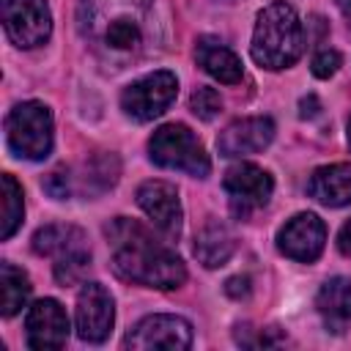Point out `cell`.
Returning <instances> with one entry per match:
<instances>
[{
    "label": "cell",
    "instance_id": "8",
    "mask_svg": "<svg viewBox=\"0 0 351 351\" xmlns=\"http://www.w3.org/2000/svg\"><path fill=\"white\" fill-rule=\"evenodd\" d=\"M222 186L228 192V200H230V208L236 217H250L255 208L266 206L271 192H274V181L271 176L252 165V162H239L233 165L225 178H222Z\"/></svg>",
    "mask_w": 351,
    "mask_h": 351
},
{
    "label": "cell",
    "instance_id": "18",
    "mask_svg": "<svg viewBox=\"0 0 351 351\" xmlns=\"http://www.w3.org/2000/svg\"><path fill=\"white\" fill-rule=\"evenodd\" d=\"M236 252V236L230 233L228 225H222L219 219H211L200 228V233L195 236V258L206 266V269H219L230 261V255Z\"/></svg>",
    "mask_w": 351,
    "mask_h": 351
},
{
    "label": "cell",
    "instance_id": "19",
    "mask_svg": "<svg viewBox=\"0 0 351 351\" xmlns=\"http://www.w3.org/2000/svg\"><path fill=\"white\" fill-rule=\"evenodd\" d=\"M90 250L88 239L80 228L74 225H47L41 230H36L33 236V252L36 255H47V258H66L71 252H82Z\"/></svg>",
    "mask_w": 351,
    "mask_h": 351
},
{
    "label": "cell",
    "instance_id": "22",
    "mask_svg": "<svg viewBox=\"0 0 351 351\" xmlns=\"http://www.w3.org/2000/svg\"><path fill=\"white\" fill-rule=\"evenodd\" d=\"M25 217L22 186L11 173H3V219H0V239H11Z\"/></svg>",
    "mask_w": 351,
    "mask_h": 351
},
{
    "label": "cell",
    "instance_id": "17",
    "mask_svg": "<svg viewBox=\"0 0 351 351\" xmlns=\"http://www.w3.org/2000/svg\"><path fill=\"white\" fill-rule=\"evenodd\" d=\"M195 58H197V63L203 66V71H206V74H211L217 82L236 85V82H241V77H244L239 55H236L233 49H228L222 41L211 38V36L197 38Z\"/></svg>",
    "mask_w": 351,
    "mask_h": 351
},
{
    "label": "cell",
    "instance_id": "10",
    "mask_svg": "<svg viewBox=\"0 0 351 351\" xmlns=\"http://www.w3.org/2000/svg\"><path fill=\"white\" fill-rule=\"evenodd\" d=\"M115 324V302L101 282H85L77 296V335L85 343H104Z\"/></svg>",
    "mask_w": 351,
    "mask_h": 351
},
{
    "label": "cell",
    "instance_id": "24",
    "mask_svg": "<svg viewBox=\"0 0 351 351\" xmlns=\"http://www.w3.org/2000/svg\"><path fill=\"white\" fill-rule=\"evenodd\" d=\"M189 110L200 118V121H211L219 115L222 110V99L214 88H197L192 96H189Z\"/></svg>",
    "mask_w": 351,
    "mask_h": 351
},
{
    "label": "cell",
    "instance_id": "14",
    "mask_svg": "<svg viewBox=\"0 0 351 351\" xmlns=\"http://www.w3.org/2000/svg\"><path fill=\"white\" fill-rule=\"evenodd\" d=\"M271 140H274V121L266 115H252V118H241L225 126V132H219L217 137V151L219 156L233 159V156L258 154Z\"/></svg>",
    "mask_w": 351,
    "mask_h": 351
},
{
    "label": "cell",
    "instance_id": "28",
    "mask_svg": "<svg viewBox=\"0 0 351 351\" xmlns=\"http://www.w3.org/2000/svg\"><path fill=\"white\" fill-rule=\"evenodd\" d=\"M337 5H340V11H343V16L351 22V0H337Z\"/></svg>",
    "mask_w": 351,
    "mask_h": 351
},
{
    "label": "cell",
    "instance_id": "4",
    "mask_svg": "<svg viewBox=\"0 0 351 351\" xmlns=\"http://www.w3.org/2000/svg\"><path fill=\"white\" fill-rule=\"evenodd\" d=\"M148 156L159 167L181 170V173H189L195 178H206L211 170V162H208L203 143L184 123L159 126L148 140Z\"/></svg>",
    "mask_w": 351,
    "mask_h": 351
},
{
    "label": "cell",
    "instance_id": "5",
    "mask_svg": "<svg viewBox=\"0 0 351 351\" xmlns=\"http://www.w3.org/2000/svg\"><path fill=\"white\" fill-rule=\"evenodd\" d=\"M8 148L30 162L49 156L52 151V112L41 101H22L5 118Z\"/></svg>",
    "mask_w": 351,
    "mask_h": 351
},
{
    "label": "cell",
    "instance_id": "21",
    "mask_svg": "<svg viewBox=\"0 0 351 351\" xmlns=\"http://www.w3.org/2000/svg\"><path fill=\"white\" fill-rule=\"evenodd\" d=\"M30 277L14 263H0V313L16 315L30 296Z\"/></svg>",
    "mask_w": 351,
    "mask_h": 351
},
{
    "label": "cell",
    "instance_id": "7",
    "mask_svg": "<svg viewBox=\"0 0 351 351\" xmlns=\"http://www.w3.org/2000/svg\"><path fill=\"white\" fill-rule=\"evenodd\" d=\"M3 27L5 36L22 49L44 44L52 30L47 0H3Z\"/></svg>",
    "mask_w": 351,
    "mask_h": 351
},
{
    "label": "cell",
    "instance_id": "16",
    "mask_svg": "<svg viewBox=\"0 0 351 351\" xmlns=\"http://www.w3.org/2000/svg\"><path fill=\"white\" fill-rule=\"evenodd\" d=\"M315 307L332 332L348 329L351 326V277L326 280L315 296Z\"/></svg>",
    "mask_w": 351,
    "mask_h": 351
},
{
    "label": "cell",
    "instance_id": "1",
    "mask_svg": "<svg viewBox=\"0 0 351 351\" xmlns=\"http://www.w3.org/2000/svg\"><path fill=\"white\" fill-rule=\"evenodd\" d=\"M112 250V271L145 288H178L186 280V266L176 250L159 241L143 222L129 217H115L104 228Z\"/></svg>",
    "mask_w": 351,
    "mask_h": 351
},
{
    "label": "cell",
    "instance_id": "20",
    "mask_svg": "<svg viewBox=\"0 0 351 351\" xmlns=\"http://www.w3.org/2000/svg\"><path fill=\"white\" fill-rule=\"evenodd\" d=\"M121 176V162L115 154H96L85 162L82 178H74V192L80 195H101Z\"/></svg>",
    "mask_w": 351,
    "mask_h": 351
},
{
    "label": "cell",
    "instance_id": "2",
    "mask_svg": "<svg viewBox=\"0 0 351 351\" xmlns=\"http://www.w3.org/2000/svg\"><path fill=\"white\" fill-rule=\"evenodd\" d=\"M154 0H82L80 30L112 66L137 58L145 47V22Z\"/></svg>",
    "mask_w": 351,
    "mask_h": 351
},
{
    "label": "cell",
    "instance_id": "29",
    "mask_svg": "<svg viewBox=\"0 0 351 351\" xmlns=\"http://www.w3.org/2000/svg\"><path fill=\"white\" fill-rule=\"evenodd\" d=\"M348 145H351V121H348Z\"/></svg>",
    "mask_w": 351,
    "mask_h": 351
},
{
    "label": "cell",
    "instance_id": "3",
    "mask_svg": "<svg viewBox=\"0 0 351 351\" xmlns=\"http://www.w3.org/2000/svg\"><path fill=\"white\" fill-rule=\"evenodd\" d=\"M302 49H304V30L293 5H288L285 0L269 3L255 19L252 47H250L252 60L269 71H280L293 66L302 58Z\"/></svg>",
    "mask_w": 351,
    "mask_h": 351
},
{
    "label": "cell",
    "instance_id": "27",
    "mask_svg": "<svg viewBox=\"0 0 351 351\" xmlns=\"http://www.w3.org/2000/svg\"><path fill=\"white\" fill-rule=\"evenodd\" d=\"M337 244H340V252L351 258V219H348V222L343 225V230H340V239H337Z\"/></svg>",
    "mask_w": 351,
    "mask_h": 351
},
{
    "label": "cell",
    "instance_id": "13",
    "mask_svg": "<svg viewBox=\"0 0 351 351\" xmlns=\"http://www.w3.org/2000/svg\"><path fill=\"white\" fill-rule=\"evenodd\" d=\"M137 206L148 214V219L167 236L176 239L181 233V200H178V189L167 181H143L137 186Z\"/></svg>",
    "mask_w": 351,
    "mask_h": 351
},
{
    "label": "cell",
    "instance_id": "25",
    "mask_svg": "<svg viewBox=\"0 0 351 351\" xmlns=\"http://www.w3.org/2000/svg\"><path fill=\"white\" fill-rule=\"evenodd\" d=\"M340 63H343V55L337 49H321V52L313 55V63L310 66H313V74L318 80H329L340 69Z\"/></svg>",
    "mask_w": 351,
    "mask_h": 351
},
{
    "label": "cell",
    "instance_id": "11",
    "mask_svg": "<svg viewBox=\"0 0 351 351\" xmlns=\"http://www.w3.org/2000/svg\"><path fill=\"white\" fill-rule=\"evenodd\" d=\"M324 244H326V225L321 222V217L310 211L296 214L277 233L280 252L299 263H313L324 252Z\"/></svg>",
    "mask_w": 351,
    "mask_h": 351
},
{
    "label": "cell",
    "instance_id": "12",
    "mask_svg": "<svg viewBox=\"0 0 351 351\" xmlns=\"http://www.w3.org/2000/svg\"><path fill=\"white\" fill-rule=\"evenodd\" d=\"M25 335L27 346L36 351L63 348L69 337V315L55 299H38L25 318Z\"/></svg>",
    "mask_w": 351,
    "mask_h": 351
},
{
    "label": "cell",
    "instance_id": "23",
    "mask_svg": "<svg viewBox=\"0 0 351 351\" xmlns=\"http://www.w3.org/2000/svg\"><path fill=\"white\" fill-rule=\"evenodd\" d=\"M90 266V250H82V252H71L66 258H58L55 261V280L60 285H74L85 277Z\"/></svg>",
    "mask_w": 351,
    "mask_h": 351
},
{
    "label": "cell",
    "instance_id": "9",
    "mask_svg": "<svg viewBox=\"0 0 351 351\" xmlns=\"http://www.w3.org/2000/svg\"><path fill=\"white\" fill-rule=\"evenodd\" d=\"M126 348H189L192 346V324L181 315H167V313H156V315H145L140 324H134V329L126 335L123 340Z\"/></svg>",
    "mask_w": 351,
    "mask_h": 351
},
{
    "label": "cell",
    "instance_id": "26",
    "mask_svg": "<svg viewBox=\"0 0 351 351\" xmlns=\"http://www.w3.org/2000/svg\"><path fill=\"white\" fill-rule=\"evenodd\" d=\"M225 293L233 299H247L250 296V277H230L225 282Z\"/></svg>",
    "mask_w": 351,
    "mask_h": 351
},
{
    "label": "cell",
    "instance_id": "15",
    "mask_svg": "<svg viewBox=\"0 0 351 351\" xmlns=\"http://www.w3.org/2000/svg\"><path fill=\"white\" fill-rule=\"evenodd\" d=\"M307 192L324 206H332V208L348 206L351 203V162L318 167L307 181Z\"/></svg>",
    "mask_w": 351,
    "mask_h": 351
},
{
    "label": "cell",
    "instance_id": "6",
    "mask_svg": "<svg viewBox=\"0 0 351 351\" xmlns=\"http://www.w3.org/2000/svg\"><path fill=\"white\" fill-rule=\"evenodd\" d=\"M178 93V80L173 71H154L132 82L121 93V107L129 118L134 121H154L159 118L176 99Z\"/></svg>",
    "mask_w": 351,
    "mask_h": 351
}]
</instances>
